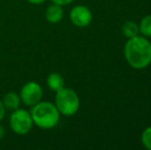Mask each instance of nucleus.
<instances>
[{
	"mask_svg": "<svg viewBox=\"0 0 151 150\" xmlns=\"http://www.w3.org/2000/svg\"><path fill=\"white\" fill-rule=\"evenodd\" d=\"M124 58L134 69H145L151 64V42L140 35L129 38L124 44Z\"/></svg>",
	"mask_w": 151,
	"mask_h": 150,
	"instance_id": "obj_1",
	"label": "nucleus"
},
{
	"mask_svg": "<svg viewBox=\"0 0 151 150\" xmlns=\"http://www.w3.org/2000/svg\"><path fill=\"white\" fill-rule=\"evenodd\" d=\"M32 119L36 126L43 130H50L58 126L60 121V112L54 103L40 101L32 106L30 110Z\"/></svg>",
	"mask_w": 151,
	"mask_h": 150,
	"instance_id": "obj_2",
	"label": "nucleus"
},
{
	"mask_svg": "<svg viewBox=\"0 0 151 150\" xmlns=\"http://www.w3.org/2000/svg\"><path fill=\"white\" fill-rule=\"evenodd\" d=\"M55 105L60 114L65 116H72L79 110L80 100L77 93L72 88H63L56 92Z\"/></svg>",
	"mask_w": 151,
	"mask_h": 150,
	"instance_id": "obj_3",
	"label": "nucleus"
},
{
	"mask_svg": "<svg viewBox=\"0 0 151 150\" xmlns=\"http://www.w3.org/2000/svg\"><path fill=\"white\" fill-rule=\"evenodd\" d=\"M9 126L14 133L18 135H26L32 130L34 126L30 111L18 108L12 111L9 117Z\"/></svg>",
	"mask_w": 151,
	"mask_h": 150,
	"instance_id": "obj_4",
	"label": "nucleus"
},
{
	"mask_svg": "<svg viewBox=\"0 0 151 150\" xmlns=\"http://www.w3.org/2000/svg\"><path fill=\"white\" fill-rule=\"evenodd\" d=\"M43 90L38 82L29 81L22 86L20 92L21 102L26 106L32 107L42 101Z\"/></svg>",
	"mask_w": 151,
	"mask_h": 150,
	"instance_id": "obj_5",
	"label": "nucleus"
},
{
	"mask_svg": "<svg viewBox=\"0 0 151 150\" xmlns=\"http://www.w3.org/2000/svg\"><path fill=\"white\" fill-rule=\"evenodd\" d=\"M70 21L78 28L88 27L93 21L91 10L86 5H76L70 11Z\"/></svg>",
	"mask_w": 151,
	"mask_h": 150,
	"instance_id": "obj_6",
	"label": "nucleus"
},
{
	"mask_svg": "<svg viewBox=\"0 0 151 150\" xmlns=\"http://www.w3.org/2000/svg\"><path fill=\"white\" fill-rule=\"evenodd\" d=\"M64 18V9L63 6L59 4L52 3V5L47 6L45 10V19L50 24H57L61 22Z\"/></svg>",
	"mask_w": 151,
	"mask_h": 150,
	"instance_id": "obj_7",
	"label": "nucleus"
},
{
	"mask_svg": "<svg viewBox=\"0 0 151 150\" xmlns=\"http://www.w3.org/2000/svg\"><path fill=\"white\" fill-rule=\"evenodd\" d=\"M2 102H3V105L6 110H10V111H14L16 109L20 108V105L22 103L21 102L20 95H18L14 92H9L4 95L3 99H2Z\"/></svg>",
	"mask_w": 151,
	"mask_h": 150,
	"instance_id": "obj_8",
	"label": "nucleus"
},
{
	"mask_svg": "<svg viewBox=\"0 0 151 150\" xmlns=\"http://www.w3.org/2000/svg\"><path fill=\"white\" fill-rule=\"evenodd\" d=\"M46 84H47L48 88L54 92H58L65 88V80H64L63 76L60 73H50L46 78Z\"/></svg>",
	"mask_w": 151,
	"mask_h": 150,
	"instance_id": "obj_9",
	"label": "nucleus"
},
{
	"mask_svg": "<svg viewBox=\"0 0 151 150\" xmlns=\"http://www.w3.org/2000/svg\"><path fill=\"white\" fill-rule=\"evenodd\" d=\"M122 33L125 37L133 38L137 35H139V25H137L133 21H127L124 24L122 25Z\"/></svg>",
	"mask_w": 151,
	"mask_h": 150,
	"instance_id": "obj_10",
	"label": "nucleus"
},
{
	"mask_svg": "<svg viewBox=\"0 0 151 150\" xmlns=\"http://www.w3.org/2000/svg\"><path fill=\"white\" fill-rule=\"evenodd\" d=\"M139 32L146 38L151 37V14L144 17L141 20L139 24Z\"/></svg>",
	"mask_w": 151,
	"mask_h": 150,
	"instance_id": "obj_11",
	"label": "nucleus"
},
{
	"mask_svg": "<svg viewBox=\"0 0 151 150\" xmlns=\"http://www.w3.org/2000/svg\"><path fill=\"white\" fill-rule=\"evenodd\" d=\"M141 142L146 149L151 150V126H147V128L142 132Z\"/></svg>",
	"mask_w": 151,
	"mask_h": 150,
	"instance_id": "obj_12",
	"label": "nucleus"
},
{
	"mask_svg": "<svg viewBox=\"0 0 151 150\" xmlns=\"http://www.w3.org/2000/svg\"><path fill=\"white\" fill-rule=\"evenodd\" d=\"M74 0H52V3L55 4H59L61 6H65V5H69L70 3H72Z\"/></svg>",
	"mask_w": 151,
	"mask_h": 150,
	"instance_id": "obj_13",
	"label": "nucleus"
},
{
	"mask_svg": "<svg viewBox=\"0 0 151 150\" xmlns=\"http://www.w3.org/2000/svg\"><path fill=\"white\" fill-rule=\"evenodd\" d=\"M5 112H6V109L3 105V102H2V100H0V121L4 118V116H5Z\"/></svg>",
	"mask_w": 151,
	"mask_h": 150,
	"instance_id": "obj_14",
	"label": "nucleus"
},
{
	"mask_svg": "<svg viewBox=\"0 0 151 150\" xmlns=\"http://www.w3.org/2000/svg\"><path fill=\"white\" fill-rule=\"evenodd\" d=\"M29 3L34 4V5H39V4H42L43 2H45L46 0H27Z\"/></svg>",
	"mask_w": 151,
	"mask_h": 150,
	"instance_id": "obj_15",
	"label": "nucleus"
},
{
	"mask_svg": "<svg viewBox=\"0 0 151 150\" xmlns=\"http://www.w3.org/2000/svg\"><path fill=\"white\" fill-rule=\"evenodd\" d=\"M4 136H5V128H4V126H0V140L3 139Z\"/></svg>",
	"mask_w": 151,
	"mask_h": 150,
	"instance_id": "obj_16",
	"label": "nucleus"
}]
</instances>
